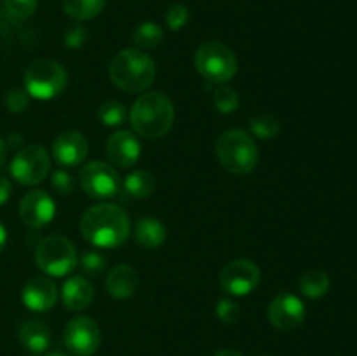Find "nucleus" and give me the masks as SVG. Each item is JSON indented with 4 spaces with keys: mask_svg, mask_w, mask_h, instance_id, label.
Segmentation results:
<instances>
[{
    "mask_svg": "<svg viewBox=\"0 0 357 356\" xmlns=\"http://www.w3.org/2000/svg\"><path fill=\"white\" fill-rule=\"evenodd\" d=\"M80 232L93 246L117 248L128 241L131 234V222L121 206L101 202L84 212L80 218Z\"/></svg>",
    "mask_w": 357,
    "mask_h": 356,
    "instance_id": "nucleus-1",
    "label": "nucleus"
},
{
    "mask_svg": "<svg viewBox=\"0 0 357 356\" xmlns=\"http://www.w3.org/2000/svg\"><path fill=\"white\" fill-rule=\"evenodd\" d=\"M108 75L115 87L126 93H143L157 75L155 61L142 49H124L112 58Z\"/></svg>",
    "mask_w": 357,
    "mask_h": 356,
    "instance_id": "nucleus-2",
    "label": "nucleus"
},
{
    "mask_svg": "<svg viewBox=\"0 0 357 356\" xmlns=\"http://www.w3.org/2000/svg\"><path fill=\"white\" fill-rule=\"evenodd\" d=\"M129 122L131 128L143 138H160L173 128L174 107L166 94L150 91L142 94L132 103Z\"/></svg>",
    "mask_w": 357,
    "mask_h": 356,
    "instance_id": "nucleus-3",
    "label": "nucleus"
},
{
    "mask_svg": "<svg viewBox=\"0 0 357 356\" xmlns=\"http://www.w3.org/2000/svg\"><path fill=\"white\" fill-rule=\"evenodd\" d=\"M216 157L230 173L246 175L258 166L260 152L253 136L243 129H229L216 140Z\"/></svg>",
    "mask_w": 357,
    "mask_h": 356,
    "instance_id": "nucleus-4",
    "label": "nucleus"
},
{
    "mask_svg": "<svg viewBox=\"0 0 357 356\" xmlns=\"http://www.w3.org/2000/svg\"><path fill=\"white\" fill-rule=\"evenodd\" d=\"M24 91L37 100H52L68 86V73L56 59H35L24 70Z\"/></svg>",
    "mask_w": 357,
    "mask_h": 356,
    "instance_id": "nucleus-5",
    "label": "nucleus"
},
{
    "mask_svg": "<svg viewBox=\"0 0 357 356\" xmlns=\"http://www.w3.org/2000/svg\"><path fill=\"white\" fill-rule=\"evenodd\" d=\"M35 264L44 274L63 278L79 264L75 244L65 236H47L35 248Z\"/></svg>",
    "mask_w": 357,
    "mask_h": 356,
    "instance_id": "nucleus-6",
    "label": "nucleus"
},
{
    "mask_svg": "<svg viewBox=\"0 0 357 356\" xmlns=\"http://www.w3.org/2000/svg\"><path fill=\"white\" fill-rule=\"evenodd\" d=\"M195 68L202 79L213 84H225L237 73V58L230 47L218 40H209L195 51Z\"/></svg>",
    "mask_w": 357,
    "mask_h": 356,
    "instance_id": "nucleus-7",
    "label": "nucleus"
},
{
    "mask_svg": "<svg viewBox=\"0 0 357 356\" xmlns=\"http://www.w3.org/2000/svg\"><path fill=\"white\" fill-rule=\"evenodd\" d=\"M79 181L87 195L96 199H110L119 195L122 188L121 177L112 164L91 161L80 168Z\"/></svg>",
    "mask_w": 357,
    "mask_h": 356,
    "instance_id": "nucleus-8",
    "label": "nucleus"
},
{
    "mask_svg": "<svg viewBox=\"0 0 357 356\" xmlns=\"http://www.w3.org/2000/svg\"><path fill=\"white\" fill-rule=\"evenodd\" d=\"M51 171V157L42 145H28L14 156L10 175L21 185H37L47 178Z\"/></svg>",
    "mask_w": 357,
    "mask_h": 356,
    "instance_id": "nucleus-9",
    "label": "nucleus"
},
{
    "mask_svg": "<svg viewBox=\"0 0 357 356\" xmlns=\"http://www.w3.org/2000/svg\"><path fill=\"white\" fill-rule=\"evenodd\" d=\"M260 269L250 258H236L220 272V286L223 292L234 297L250 295L260 285Z\"/></svg>",
    "mask_w": 357,
    "mask_h": 356,
    "instance_id": "nucleus-10",
    "label": "nucleus"
},
{
    "mask_svg": "<svg viewBox=\"0 0 357 356\" xmlns=\"http://www.w3.org/2000/svg\"><path fill=\"white\" fill-rule=\"evenodd\" d=\"M63 344L77 356H91L101 344V332L96 321L89 316L73 318L66 323Z\"/></svg>",
    "mask_w": 357,
    "mask_h": 356,
    "instance_id": "nucleus-11",
    "label": "nucleus"
},
{
    "mask_svg": "<svg viewBox=\"0 0 357 356\" xmlns=\"http://www.w3.org/2000/svg\"><path fill=\"white\" fill-rule=\"evenodd\" d=\"M267 316L272 327L282 332H289L303 323L305 306H303L300 297L293 295V293H281L275 299H272L267 309Z\"/></svg>",
    "mask_w": 357,
    "mask_h": 356,
    "instance_id": "nucleus-12",
    "label": "nucleus"
},
{
    "mask_svg": "<svg viewBox=\"0 0 357 356\" xmlns=\"http://www.w3.org/2000/svg\"><path fill=\"white\" fill-rule=\"evenodd\" d=\"M56 215L54 199L45 191H31L23 195L20 205V216L30 229H42L49 225Z\"/></svg>",
    "mask_w": 357,
    "mask_h": 356,
    "instance_id": "nucleus-13",
    "label": "nucleus"
},
{
    "mask_svg": "<svg viewBox=\"0 0 357 356\" xmlns=\"http://www.w3.org/2000/svg\"><path fill=\"white\" fill-rule=\"evenodd\" d=\"M87 154H89V143L79 131H63L52 143V156L61 166H79L86 161Z\"/></svg>",
    "mask_w": 357,
    "mask_h": 356,
    "instance_id": "nucleus-14",
    "label": "nucleus"
},
{
    "mask_svg": "<svg viewBox=\"0 0 357 356\" xmlns=\"http://www.w3.org/2000/svg\"><path fill=\"white\" fill-rule=\"evenodd\" d=\"M142 156V145L135 133L119 129L107 140V157L119 168H132Z\"/></svg>",
    "mask_w": 357,
    "mask_h": 356,
    "instance_id": "nucleus-15",
    "label": "nucleus"
},
{
    "mask_svg": "<svg viewBox=\"0 0 357 356\" xmlns=\"http://www.w3.org/2000/svg\"><path fill=\"white\" fill-rule=\"evenodd\" d=\"M21 299L23 304L33 313H45V311L52 309L58 300V288H56L54 281L45 276H35L30 278L23 286L21 292Z\"/></svg>",
    "mask_w": 357,
    "mask_h": 356,
    "instance_id": "nucleus-16",
    "label": "nucleus"
},
{
    "mask_svg": "<svg viewBox=\"0 0 357 356\" xmlns=\"http://www.w3.org/2000/svg\"><path fill=\"white\" fill-rule=\"evenodd\" d=\"M61 300L66 309L82 311L94 300V288L84 276H72L61 286Z\"/></svg>",
    "mask_w": 357,
    "mask_h": 356,
    "instance_id": "nucleus-17",
    "label": "nucleus"
},
{
    "mask_svg": "<svg viewBox=\"0 0 357 356\" xmlns=\"http://www.w3.org/2000/svg\"><path fill=\"white\" fill-rule=\"evenodd\" d=\"M138 285V272L128 264L115 265L107 276V292L117 300H124L135 295Z\"/></svg>",
    "mask_w": 357,
    "mask_h": 356,
    "instance_id": "nucleus-18",
    "label": "nucleus"
},
{
    "mask_svg": "<svg viewBox=\"0 0 357 356\" xmlns=\"http://www.w3.org/2000/svg\"><path fill=\"white\" fill-rule=\"evenodd\" d=\"M17 339H20V344L23 346V349H26L33 356L44 355L51 344L49 328L37 320L24 321L17 332Z\"/></svg>",
    "mask_w": 357,
    "mask_h": 356,
    "instance_id": "nucleus-19",
    "label": "nucleus"
},
{
    "mask_svg": "<svg viewBox=\"0 0 357 356\" xmlns=\"http://www.w3.org/2000/svg\"><path fill=\"white\" fill-rule=\"evenodd\" d=\"M136 243L146 250H155L166 241V227L153 216H143L135 229Z\"/></svg>",
    "mask_w": 357,
    "mask_h": 356,
    "instance_id": "nucleus-20",
    "label": "nucleus"
},
{
    "mask_svg": "<svg viewBox=\"0 0 357 356\" xmlns=\"http://www.w3.org/2000/svg\"><path fill=\"white\" fill-rule=\"evenodd\" d=\"M107 0H63V10L75 21H89L100 16Z\"/></svg>",
    "mask_w": 357,
    "mask_h": 356,
    "instance_id": "nucleus-21",
    "label": "nucleus"
},
{
    "mask_svg": "<svg viewBox=\"0 0 357 356\" xmlns=\"http://www.w3.org/2000/svg\"><path fill=\"white\" fill-rule=\"evenodd\" d=\"M124 191L128 192L131 198L136 199H145L149 195H152V192L155 191V178L149 171H132L126 177L124 184H122Z\"/></svg>",
    "mask_w": 357,
    "mask_h": 356,
    "instance_id": "nucleus-22",
    "label": "nucleus"
},
{
    "mask_svg": "<svg viewBox=\"0 0 357 356\" xmlns=\"http://www.w3.org/2000/svg\"><path fill=\"white\" fill-rule=\"evenodd\" d=\"M300 292L309 299H321L330 290V278L324 271H307L298 281Z\"/></svg>",
    "mask_w": 357,
    "mask_h": 356,
    "instance_id": "nucleus-23",
    "label": "nucleus"
},
{
    "mask_svg": "<svg viewBox=\"0 0 357 356\" xmlns=\"http://www.w3.org/2000/svg\"><path fill=\"white\" fill-rule=\"evenodd\" d=\"M132 40L138 45V49H153L164 40V31L162 28L159 27L153 21H146V23H142L132 34Z\"/></svg>",
    "mask_w": 357,
    "mask_h": 356,
    "instance_id": "nucleus-24",
    "label": "nucleus"
},
{
    "mask_svg": "<svg viewBox=\"0 0 357 356\" xmlns=\"http://www.w3.org/2000/svg\"><path fill=\"white\" fill-rule=\"evenodd\" d=\"M251 135L260 140H272L281 133V122L275 115L258 114L250 121Z\"/></svg>",
    "mask_w": 357,
    "mask_h": 356,
    "instance_id": "nucleus-25",
    "label": "nucleus"
},
{
    "mask_svg": "<svg viewBox=\"0 0 357 356\" xmlns=\"http://www.w3.org/2000/svg\"><path fill=\"white\" fill-rule=\"evenodd\" d=\"M98 117H100L101 124L107 126V128H117L128 117V112H126V107L119 101L110 100L105 101L103 105L98 110Z\"/></svg>",
    "mask_w": 357,
    "mask_h": 356,
    "instance_id": "nucleus-26",
    "label": "nucleus"
},
{
    "mask_svg": "<svg viewBox=\"0 0 357 356\" xmlns=\"http://www.w3.org/2000/svg\"><path fill=\"white\" fill-rule=\"evenodd\" d=\"M213 105L220 114H232L239 108V94L232 87L222 86L213 93Z\"/></svg>",
    "mask_w": 357,
    "mask_h": 356,
    "instance_id": "nucleus-27",
    "label": "nucleus"
},
{
    "mask_svg": "<svg viewBox=\"0 0 357 356\" xmlns=\"http://www.w3.org/2000/svg\"><path fill=\"white\" fill-rule=\"evenodd\" d=\"M3 7L14 20H28L37 10V0H3Z\"/></svg>",
    "mask_w": 357,
    "mask_h": 356,
    "instance_id": "nucleus-28",
    "label": "nucleus"
},
{
    "mask_svg": "<svg viewBox=\"0 0 357 356\" xmlns=\"http://www.w3.org/2000/svg\"><path fill=\"white\" fill-rule=\"evenodd\" d=\"M188 16L190 14H188V7L185 3H173L166 13V24L169 27V30L178 31L187 24Z\"/></svg>",
    "mask_w": 357,
    "mask_h": 356,
    "instance_id": "nucleus-29",
    "label": "nucleus"
},
{
    "mask_svg": "<svg viewBox=\"0 0 357 356\" xmlns=\"http://www.w3.org/2000/svg\"><path fill=\"white\" fill-rule=\"evenodd\" d=\"M216 318H218L222 323L225 325H234L239 321L241 318V307L237 306L234 300L229 299H222L218 304H216Z\"/></svg>",
    "mask_w": 357,
    "mask_h": 356,
    "instance_id": "nucleus-30",
    "label": "nucleus"
},
{
    "mask_svg": "<svg viewBox=\"0 0 357 356\" xmlns=\"http://www.w3.org/2000/svg\"><path fill=\"white\" fill-rule=\"evenodd\" d=\"M51 185L52 188L61 195H70L73 191H75V181H73V177L63 170H56L54 173H52Z\"/></svg>",
    "mask_w": 357,
    "mask_h": 356,
    "instance_id": "nucleus-31",
    "label": "nucleus"
},
{
    "mask_svg": "<svg viewBox=\"0 0 357 356\" xmlns=\"http://www.w3.org/2000/svg\"><path fill=\"white\" fill-rule=\"evenodd\" d=\"M80 269L84 274L87 276H98L105 269V258L96 251H87L82 258H80Z\"/></svg>",
    "mask_w": 357,
    "mask_h": 356,
    "instance_id": "nucleus-32",
    "label": "nucleus"
},
{
    "mask_svg": "<svg viewBox=\"0 0 357 356\" xmlns=\"http://www.w3.org/2000/svg\"><path fill=\"white\" fill-rule=\"evenodd\" d=\"M30 94L24 89H10L6 94V105L10 112H23L28 107Z\"/></svg>",
    "mask_w": 357,
    "mask_h": 356,
    "instance_id": "nucleus-33",
    "label": "nucleus"
},
{
    "mask_svg": "<svg viewBox=\"0 0 357 356\" xmlns=\"http://www.w3.org/2000/svg\"><path fill=\"white\" fill-rule=\"evenodd\" d=\"M87 40V30L82 24H75V27L70 28L65 35V44L72 49H79L86 44Z\"/></svg>",
    "mask_w": 357,
    "mask_h": 356,
    "instance_id": "nucleus-34",
    "label": "nucleus"
},
{
    "mask_svg": "<svg viewBox=\"0 0 357 356\" xmlns=\"http://www.w3.org/2000/svg\"><path fill=\"white\" fill-rule=\"evenodd\" d=\"M10 192H13V185L7 180L6 177H0V206L6 205L10 198Z\"/></svg>",
    "mask_w": 357,
    "mask_h": 356,
    "instance_id": "nucleus-35",
    "label": "nucleus"
},
{
    "mask_svg": "<svg viewBox=\"0 0 357 356\" xmlns=\"http://www.w3.org/2000/svg\"><path fill=\"white\" fill-rule=\"evenodd\" d=\"M6 243H7V230L6 227L2 225V222H0V253H2V250L6 248Z\"/></svg>",
    "mask_w": 357,
    "mask_h": 356,
    "instance_id": "nucleus-36",
    "label": "nucleus"
},
{
    "mask_svg": "<svg viewBox=\"0 0 357 356\" xmlns=\"http://www.w3.org/2000/svg\"><path fill=\"white\" fill-rule=\"evenodd\" d=\"M6 157H7V147L6 143H3V140L0 138V168H2L3 163H6Z\"/></svg>",
    "mask_w": 357,
    "mask_h": 356,
    "instance_id": "nucleus-37",
    "label": "nucleus"
},
{
    "mask_svg": "<svg viewBox=\"0 0 357 356\" xmlns=\"http://www.w3.org/2000/svg\"><path fill=\"white\" fill-rule=\"evenodd\" d=\"M213 356H243L239 351H234V349H222V351L215 353Z\"/></svg>",
    "mask_w": 357,
    "mask_h": 356,
    "instance_id": "nucleus-38",
    "label": "nucleus"
},
{
    "mask_svg": "<svg viewBox=\"0 0 357 356\" xmlns=\"http://www.w3.org/2000/svg\"><path fill=\"white\" fill-rule=\"evenodd\" d=\"M45 356H68V355H63V353H49V355Z\"/></svg>",
    "mask_w": 357,
    "mask_h": 356,
    "instance_id": "nucleus-39",
    "label": "nucleus"
}]
</instances>
